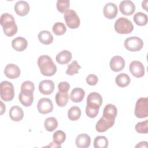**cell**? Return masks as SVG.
Here are the masks:
<instances>
[{
    "mask_svg": "<svg viewBox=\"0 0 148 148\" xmlns=\"http://www.w3.org/2000/svg\"><path fill=\"white\" fill-rule=\"evenodd\" d=\"M117 114V109L114 105L111 103L106 105L103 109L102 117L96 124V130L99 132H103L113 127Z\"/></svg>",
    "mask_w": 148,
    "mask_h": 148,
    "instance_id": "obj_1",
    "label": "cell"
},
{
    "mask_svg": "<svg viewBox=\"0 0 148 148\" xmlns=\"http://www.w3.org/2000/svg\"><path fill=\"white\" fill-rule=\"evenodd\" d=\"M38 65L41 73L46 76L54 75L57 72V66L50 57L42 55L38 59Z\"/></svg>",
    "mask_w": 148,
    "mask_h": 148,
    "instance_id": "obj_2",
    "label": "cell"
},
{
    "mask_svg": "<svg viewBox=\"0 0 148 148\" xmlns=\"http://www.w3.org/2000/svg\"><path fill=\"white\" fill-rule=\"evenodd\" d=\"M0 23L3 28L4 34L8 36L15 35L17 31V25L16 24L14 17L8 13L2 14L0 18Z\"/></svg>",
    "mask_w": 148,
    "mask_h": 148,
    "instance_id": "obj_3",
    "label": "cell"
},
{
    "mask_svg": "<svg viewBox=\"0 0 148 148\" xmlns=\"http://www.w3.org/2000/svg\"><path fill=\"white\" fill-rule=\"evenodd\" d=\"M114 29L118 34H127L131 33L134 29L132 22L125 17L117 18L114 25Z\"/></svg>",
    "mask_w": 148,
    "mask_h": 148,
    "instance_id": "obj_4",
    "label": "cell"
},
{
    "mask_svg": "<svg viewBox=\"0 0 148 148\" xmlns=\"http://www.w3.org/2000/svg\"><path fill=\"white\" fill-rule=\"evenodd\" d=\"M1 98L5 101H12L14 96V89L13 84L8 81H3L0 85Z\"/></svg>",
    "mask_w": 148,
    "mask_h": 148,
    "instance_id": "obj_5",
    "label": "cell"
},
{
    "mask_svg": "<svg viewBox=\"0 0 148 148\" xmlns=\"http://www.w3.org/2000/svg\"><path fill=\"white\" fill-rule=\"evenodd\" d=\"M135 114L136 117L142 119L147 117L148 116V98H139L135 105Z\"/></svg>",
    "mask_w": 148,
    "mask_h": 148,
    "instance_id": "obj_6",
    "label": "cell"
},
{
    "mask_svg": "<svg viewBox=\"0 0 148 148\" xmlns=\"http://www.w3.org/2000/svg\"><path fill=\"white\" fill-rule=\"evenodd\" d=\"M64 18L67 26L71 29H76L80 25V18L76 12L73 10H68L64 13Z\"/></svg>",
    "mask_w": 148,
    "mask_h": 148,
    "instance_id": "obj_7",
    "label": "cell"
},
{
    "mask_svg": "<svg viewBox=\"0 0 148 148\" xmlns=\"http://www.w3.org/2000/svg\"><path fill=\"white\" fill-rule=\"evenodd\" d=\"M125 47L130 51H137L143 46L142 39L137 36H131L127 38L124 43Z\"/></svg>",
    "mask_w": 148,
    "mask_h": 148,
    "instance_id": "obj_8",
    "label": "cell"
},
{
    "mask_svg": "<svg viewBox=\"0 0 148 148\" xmlns=\"http://www.w3.org/2000/svg\"><path fill=\"white\" fill-rule=\"evenodd\" d=\"M102 103V97L99 93L92 92L87 96L86 107L94 109H99Z\"/></svg>",
    "mask_w": 148,
    "mask_h": 148,
    "instance_id": "obj_9",
    "label": "cell"
},
{
    "mask_svg": "<svg viewBox=\"0 0 148 148\" xmlns=\"http://www.w3.org/2000/svg\"><path fill=\"white\" fill-rule=\"evenodd\" d=\"M37 108L40 113L43 114L51 112L53 110V104L51 99L47 98L40 99L38 102Z\"/></svg>",
    "mask_w": 148,
    "mask_h": 148,
    "instance_id": "obj_10",
    "label": "cell"
},
{
    "mask_svg": "<svg viewBox=\"0 0 148 148\" xmlns=\"http://www.w3.org/2000/svg\"><path fill=\"white\" fill-rule=\"evenodd\" d=\"M33 91L28 90H21L19 94V101L21 103L25 106H30L34 101V95Z\"/></svg>",
    "mask_w": 148,
    "mask_h": 148,
    "instance_id": "obj_11",
    "label": "cell"
},
{
    "mask_svg": "<svg viewBox=\"0 0 148 148\" xmlns=\"http://www.w3.org/2000/svg\"><path fill=\"white\" fill-rule=\"evenodd\" d=\"M131 74L136 77H142L145 75V67L143 64L138 61H132L129 66Z\"/></svg>",
    "mask_w": 148,
    "mask_h": 148,
    "instance_id": "obj_12",
    "label": "cell"
},
{
    "mask_svg": "<svg viewBox=\"0 0 148 148\" xmlns=\"http://www.w3.org/2000/svg\"><path fill=\"white\" fill-rule=\"evenodd\" d=\"M119 9L122 14L126 16H130L134 13L135 5L132 1L124 0L120 3Z\"/></svg>",
    "mask_w": 148,
    "mask_h": 148,
    "instance_id": "obj_13",
    "label": "cell"
},
{
    "mask_svg": "<svg viewBox=\"0 0 148 148\" xmlns=\"http://www.w3.org/2000/svg\"><path fill=\"white\" fill-rule=\"evenodd\" d=\"M125 60L120 56L113 57L109 63L110 68L114 72H119L123 69L125 66Z\"/></svg>",
    "mask_w": 148,
    "mask_h": 148,
    "instance_id": "obj_14",
    "label": "cell"
},
{
    "mask_svg": "<svg viewBox=\"0 0 148 148\" xmlns=\"http://www.w3.org/2000/svg\"><path fill=\"white\" fill-rule=\"evenodd\" d=\"M4 73L5 75L9 79H16L20 75V69L17 65L9 64L5 68Z\"/></svg>",
    "mask_w": 148,
    "mask_h": 148,
    "instance_id": "obj_15",
    "label": "cell"
},
{
    "mask_svg": "<svg viewBox=\"0 0 148 148\" xmlns=\"http://www.w3.org/2000/svg\"><path fill=\"white\" fill-rule=\"evenodd\" d=\"M39 90L44 95L51 94L54 90V83L51 80H43L39 83Z\"/></svg>",
    "mask_w": 148,
    "mask_h": 148,
    "instance_id": "obj_16",
    "label": "cell"
},
{
    "mask_svg": "<svg viewBox=\"0 0 148 148\" xmlns=\"http://www.w3.org/2000/svg\"><path fill=\"white\" fill-rule=\"evenodd\" d=\"M103 15L108 19L114 18L118 13V9L114 3L108 2L106 3L103 9Z\"/></svg>",
    "mask_w": 148,
    "mask_h": 148,
    "instance_id": "obj_17",
    "label": "cell"
},
{
    "mask_svg": "<svg viewBox=\"0 0 148 148\" xmlns=\"http://www.w3.org/2000/svg\"><path fill=\"white\" fill-rule=\"evenodd\" d=\"M29 3L25 1H18L14 5L15 12L20 16H24L29 11Z\"/></svg>",
    "mask_w": 148,
    "mask_h": 148,
    "instance_id": "obj_18",
    "label": "cell"
},
{
    "mask_svg": "<svg viewBox=\"0 0 148 148\" xmlns=\"http://www.w3.org/2000/svg\"><path fill=\"white\" fill-rule=\"evenodd\" d=\"M75 143L79 148H86L90 146L91 138L86 134H81L77 135L75 139Z\"/></svg>",
    "mask_w": 148,
    "mask_h": 148,
    "instance_id": "obj_19",
    "label": "cell"
},
{
    "mask_svg": "<svg viewBox=\"0 0 148 148\" xmlns=\"http://www.w3.org/2000/svg\"><path fill=\"white\" fill-rule=\"evenodd\" d=\"M28 45L27 40L23 37L18 36L12 41V47L17 51H22L24 50Z\"/></svg>",
    "mask_w": 148,
    "mask_h": 148,
    "instance_id": "obj_20",
    "label": "cell"
},
{
    "mask_svg": "<svg viewBox=\"0 0 148 148\" xmlns=\"http://www.w3.org/2000/svg\"><path fill=\"white\" fill-rule=\"evenodd\" d=\"M9 114L10 118L14 121H20L24 117L23 109L17 105L12 106L10 109Z\"/></svg>",
    "mask_w": 148,
    "mask_h": 148,
    "instance_id": "obj_21",
    "label": "cell"
},
{
    "mask_svg": "<svg viewBox=\"0 0 148 148\" xmlns=\"http://www.w3.org/2000/svg\"><path fill=\"white\" fill-rule=\"evenodd\" d=\"M72 53L67 50H64L57 54L56 60L58 64H66L72 60Z\"/></svg>",
    "mask_w": 148,
    "mask_h": 148,
    "instance_id": "obj_22",
    "label": "cell"
},
{
    "mask_svg": "<svg viewBox=\"0 0 148 148\" xmlns=\"http://www.w3.org/2000/svg\"><path fill=\"white\" fill-rule=\"evenodd\" d=\"M85 96V91L81 88L76 87L73 88L70 94V99L75 103L80 102Z\"/></svg>",
    "mask_w": 148,
    "mask_h": 148,
    "instance_id": "obj_23",
    "label": "cell"
},
{
    "mask_svg": "<svg viewBox=\"0 0 148 148\" xmlns=\"http://www.w3.org/2000/svg\"><path fill=\"white\" fill-rule=\"evenodd\" d=\"M39 40L44 45H50L53 41V36L50 32L46 30L41 31L38 35Z\"/></svg>",
    "mask_w": 148,
    "mask_h": 148,
    "instance_id": "obj_24",
    "label": "cell"
},
{
    "mask_svg": "<svg viewBox=\"0 0 148 148\" xmlns=\"http://www.w3.org/2000/svg\"><path fill=\"white\" fill-rule=\"evenodd\" d=\"M69 95L67 92H63L58 91L55 97V100L57 105L60 107L65 106L69 100Z\"/></svg>",
    "mask_w": 148,
    "mask_h": 148,
    "instance_id": "obj_25",
    "label": "cell"
},
{
    "mask_svg": "<svg viewBox=\"0 0 148 148\" xmlns=\"http://www.w3.org/2000/svg\"><path fill=\"white\" fill-rule=\"evenodd\" d=\"M116 84L120 87H125L129 85L131 82L130 76L124 73L119 74L115 79Z\"/></svg>",
    "mask_w": 148,
    "mask_h": 148,
    "instance_id": "obj_26",
    "label": "cell"
},
{
    "mask_svg": "<svg viewBox=\"0 0 148 148\" xmlns=\"http://www.w3.org/2000/svg\"><path fill=\"white\" fill-rule=\"evenodd\" d=\"M133 19L136 24L139 26L145 25L147 23V16L141 12L136 13L133 17Z\"/></svg>",
    "mask_w": 148,
    "mask_h": 148,
    "instance_id": "obj_27",
    "label": "cell"
},
{
    "mask_svg": "<svg viewBox=\"0 0 148 148\" xmlns=\"http://www.w3.org/2000/svg\"><path fill=\"white\" fill-rule=\"evenodd\" d=\"M45 129L49 132L53 131L58 127V121L55 117H51L47 118L44 123Z\"/></svg>",
    "mask_w": 148,
    "mask_h": 148,
    "instance_id": "obj_28",
    "label": "cell"
},
{
    "mask_svg": "<svg viewBox=\"0 0 148 148\" xmlns=\"http://www.w3.org/2000/svg\"><path fill=\"white\" fill-rule=\"evenodd\" d=\"M81 113L80 109L78 106H74L68 110V117L70 120L76 121L80 117Z\"/></svg>",
    "mask_w": 148,
    "mask_h": 148,
    "instance_id": "obj_29",
    "label": "cell"
},
{
    "mask_svg": "<svg viewBox=\"0 0 148 148\" xmlns=\"http://www.w3.org/2000/svg\"><path fill=\"white\" fill-rule=\"evenodd\" d=\"M108 140L104 136H98L94 140V147L95 148H106L108 146Z\"/></svg>",
    "mask_w": 148,
    "mask_h": 148,
    "instance_id": "obj_30",
    "label": "cell"
},
{
    "mask_svg": "<svg viewBox=\"0 0 148 148\" xmlns=\"http://www.w3.org/2000/svg\"><path fill=\"white\" fill-rule=\"evenodd\" d=\"M53 141L58 145H62L66 139V134L61 130L56 131L53 135Z\"/></svg>",
    "mask_w": 148,
    "mask_h": 148,
    "instance_id": "obj_31",
    "label": "cell"
},
{
    "mask_svg": "<svg viewBox=\"0 0 148 148\" xmlns=\"http://www.w3.org/2000/svg\"><path fill=\"white\" fill-rule=\"evenodd\" d=\"M81 68V66L77 63V61H73L71 64L68 65L66 71V74L72 76L78 73L79 70Z\"/></svg>",
    "mask_w": 148,
    "mask_h": 148,
    "instance_id": "obj_32",
    "label": "cell"
},
{
    "mask_svg": "<svg viewBox=\"0 0 148 148\" xmlns=\"http://www.w3.org/2000/svg\"><path fill=\"white\" fill-rule=\"evenodd\" d=\"M52 30L55 35H62L66 32V28L64 23L61 22H57L53 25Z\"/></svg>",
    "mask_w": 148,
    "mask_h": 148,
    "instance_id": "obj_33",
    "label": "cell"
},
{
    "mask_svg": "<svg viewBox=\"0 0 148 148\" xmlns=\"http://www.w3.org/2000/svg\"><path fill=\"white\" fill-rule=\"evenodd\" d=\"M70 2L69 0H58L57 1V10L61 13H65L69 10Z\"/></svg>",
    "mask_w": 148,
    "mask_h": 148,
    "instance_id": "obj_34",
    "label": "cell"
},
{
    "mask_svg": "<svg viewBox=\"0 0 148 148\" xmlns=\"http://www.w3.org/2000/svg\"><path fill=\"white\" fill-rule=\"evenodd\" d=\"M135 130L139 134H147L148 132V121L147 120L138 123L135 127Z\"/></svg>",
    "mask_w": 148,
    "mask_h": 148,
    "instance_id": "obj_35",
    "label": "cell"
},
{
    "mask_svg": "<svg viewBox=\"0 0 148 148\" xmlns=\"http://www.w3.org/2000/svg\"><path fill=\"white\" fill-rule=\"evenodd\" d=\"M86 80L88 84L90 86H95L98 81V78L95 75L90 74L86 77Z\"/></svg>",
    "mask_w": 148,
    "mask_h": 148,
    "instance_id": "obj_36",
    "label": "cell"
},
{
    "mask_svg": "<svg viewBox=\"0 0 148 148\" xmlns=\"http://www.w3.org/2000/svg\"><path fill=\"white\" fill-rule=\"evenodd\" d=\"M21 90H28L34 91L35 90V85L32 82L26 80L22 83L21 86Z\"/></svg>",
    "mask_w": 148,
    "mask_h": 148,
    "instance_id": "obj_37",
    "label": "cell"
},
{
    "mask_svg": "<svg viewBox=\"0 0 148 148\" xmlns=\"http://www.w3.org/2000/svg\"><path fill=\"white\" fill-rule=\"evenodd\" d=\"M70 88V84L66 82H61L58 84V89L60 91L67 92Z\"/></svg>",
    "mask_w": 148,
    "mask_h": 148,
    "instance_id": "obj_38",
    "label": "cell"
},
{
    "mask_svg": "<svg viewBox=\"0 0 148 148\" xmlns=\"http://www.w3.org/2000/svg\"><path fill=\"white\" fill-rule=\"evenodd\" d=\"M98 112H99V109H91L88 107L86 108V113L87 116L90 118L95 117L98 114Z\"/></svg>",
    "mask_w": 148,
    "mask_h": 148,
    "instance_id": "obj_39",
    "label": "cell"
},
{
    "mask_svg": "<svg viewBox=\"0 0 148 148\" xmlns=\"http://www.w3.org/2000/svg\"><path fill=\"white\" fill-rule=\"evenodd\" d=\"M136 147H147V142L146 141H142L138 143V145H136Z\"/></svg>",
    "mask_w": 148,
    "mask_h": 148,
    "instance_id": "obj_40",
    "label": "cell"
},
{
    "mask_svg": "<svg viewBox=\"0 0 148 148\" xmlns=\"http://www.w3.org/2000/svg\"><path fill=\"white\" fill-rule=\"evenodd\" d=\"M47 147H61V145H58V144H57L56 143H55L54 141L51 142L50 143V145L49 146H47Z\"/></svg>",
    "mask_w": 148,
    "mask_h": 148,
    "instance_id": "obj_41",
    "label": "cell"
},
{
    "mask_svg": "<svg viewBox=\"0 0 148 148\" xmlns=\"http://www.w3.org/2000/svg\"><path fill=\"white\" fill-rule=\"evenodd\" d=\"M147 1H142V8L146 11H147Z\"/></svg>",
    "mask_w": 148,
    "mask_h": 148,
    "instance_id": "obj_42",
    "label": "cell"
},
{
    "mask_svg": "<svg viewBox=\"0 0 148 148\" xmlns=\"http://www.w3.org/2000/svg\"><path fill=\"white\" fill-rule=\"evenodd\" d=\"M0 102H1V114H2L5 112L6 108H5V105H3V103H2V102L1 101H0Z\"/></svg>",
    "mask_w": 148,
    "mask_h": 148,
    "instance_id": "obj_43",
    "label": "cell"
}]
</instances>
